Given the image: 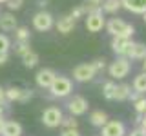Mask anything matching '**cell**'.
Returning a JSON list of instances; mask_svg holds the SVG:
<instances>
[{
	"instance_id": "cell-23",
	"label": "cell",
	"mask_w": 146,
	"mask_h": 136,
	"mask_svg": "<svg viewBox=\"0 0 146 136\" xmlns=\"http://www.w3.org/2000/svg\"><path fill=\"white\" fill-rule=\"evenodd\" d=\"M82 6H84L86 15H90V13H102V6H100V2H95V0H88V2L82 4Z\"/></svg>"
},
{
	"instance_id": "cell-29",
	"label": "cell",
	"mask_w": 146,
	"mask_h": 136,
	"mask_svg": "<svg viewBox=\"0 0 146 136\" xmlns=\"http://www.w3.org/2000/svg\"><path fill=\"white\" fill-rule=\"evenodd\" d=\"M9 47H11V42L6 35H0V53H7Z\"/></svg>"
},
{
	"instance_id": "cell-16",
	"label": "cell",
	"mask_w": 146,
	"mask_h": 136,
	"mask_svg": "<svg viewBox=\"0 0 146 136\" xmlns=\"http://www.w3.org/2000/svg\"><path fill=\"white\" fill-rule=\"evenodd\" d=\"M22 134V125L18 122H13L9 120L4 124V131H2V136H20Z\"/></svg>"
},
{
	"instance_id": "cell-17",
	"label": "cell",
	"mask_w": 146,
	"mask_h": 136,
	"mask_svg": "<svg viewBox=\"0 0 146 136\" xmlns=\"http://www.w3.org/2000/svg\"><path fill=\"white\" fill-rule=\"evenodd\" d=\"M100 6H102V11L108 13V15H113V13H117L119 9L122 7L121 0H102L100 2Z\"/></svg>"
},
{
	"instance_id": "cell-28",
	"label": "cell",
	"mask_w": 146,
	"mask_h": 136,
	"mask_svg": "<svg viewBox=\"0 0 146 136\" xmlns=\"http://www.w3.org/2000/svg\"><path fill=\"white\" fill-rule=\"evenodd\" d=\"M31 51V47H29V44L27 42H17V49H15V53L18 54V56H24L26 53H29Z\"/></svg>"
},
{
	"instance_id": "cell-27",
	"label": "cell",
	"mask_w": 146,
	"mask_h": 136,
	"mask_svg": "<svg viewBox=\"0 0 146 136\" xmlns=\"http://www.w3.org/2000/svg\"><path fill=\"white\" fill-rule=\"evenodd\" d=\"M64 129H77L79 127V122L75 120V116L70 114V116H66V118H62V124H60Z\"/></svg>"
},
{
	"instance_id": "cell-32",
	"label": "cell",
	"mask_w": 146,
	"mask_h": 136,
	"mask_svg": "<svg viewBox=\"0 0 146 136\" xmlns=\"http://www.w3.org/2000/svg\"><path fill=\"white\" fill-rule=\"evenodd\" d=\"M91 63H93V67H95V71H97V73L102 71L104 67H106V60H104V58H97V60H93Z\"/></svg>"
},
{
	"instance_id": "cell-35",
	"label": "cell",
	"mask_w": 146,
	"mask_h": 136,
	"mask_svg": "<svg viewBox=\"0 0 146 136\" xmlns=\"http://www.w3.org/2000/svg\"><path fill=\"white\" fill-rule=\"evenodd\" d=\"M128 136H146V131L143 129V127H139V129H135V131H131Z\"/></svg>"
},
{
	"instance_id": "cell-3",
	"label": "cell",
	"mask_w": 146,
	"mask_h": 136,
	"mask_svg": "<svg viewBox=\"0 0 146 136\" xmlns=\"http://www.w3.org/2000/svg\"><path fill=\"white\" fill-rule=\"evenodd\" d=\"M71 91H73V84L66 76H55L51 87H49V93H51L53 98H66L70 96Z\"/></svg>"
},
{
	"instance_id": "cell-5",
	"label": "cell",
	"mask_w": 146,
	"mask_h": 136,
	"mask_svg": "<svg viewBox=\"0 0 146 136\" xmlns=\"http://www.w3.org/2000/svg\"><path fill=\"white\" fill-rule=\"evenodd\" d=\"M95 75H97V71H95L93 63H80V65H77L75 69H73V80L80 82V84H84V82H90L95 78Z\"/></svg>"
},
{
	"instance_id": "cell-41",
	"label": "cell",
	"mask_w": 146,
	"mask_h": 136,
	"mask_svg": "<svg viewBox=\"0 0 146 136\" xmlns=\"http://www.w3.org/2000/svg\"><path fill=\"white\" fill-rule=\"evenodd\" d=\"M143 20H144V24H146V13H143Z\"/></svg>"
},
{
	"instance_id": "cell-36",
	"label": "cell",
	"mask_w": 146,
	"mask_h": 136,
	"mask_svg": "<svg viewBox=\"0 0 146 136\" xmlns=\"http://www.w3.org/2000/svg\"><path fill=\"white\" fill-rule=\"evenodd\" d=\"M7 58H9V54H7V53H0V65L7 62Z\"/></svg>"
},
{
	"instance_id": "cell-1",
	"label": "cell",
	"mask_w": 146,
	"mask_h": 136,
	"mask_svg": "<svg viewBox=\"0 0 146 136\" xmlns=\"http://www.w3.org/2000/svg\"><path fill=\"white\" fill-rule=\"evenodd\" d=\"M106 31L111 36H126V38H131V35L135 33V27L131 24H126L121 18H111V20L106 22Z\"/></svg>"
},
{
	"instance_id": "cell-40",
	"label": "cell",
	"mask_w": 146,
	"mask_h": 136,
	"mask_svg": "<svg viewBox=\"0 0 146 136\" xmlns=\"http://www.w3.org/2000/svg\"><path fill=\"white\" fill-rule=\"evenodd\" d=\"M4 111H6V107H4V103H0V116H4Z\"/></svg>"
},
{
	"instance_id": "cell-10",
	"label": "cell",
	"mask_w": 146,
	"mask_h": 136,
	"mask_svg": "<svg viewBox=\"0 0 146 136\" xmlns=\"http://www.w3.org/2000/svg\"><path fill=\"white\" fill-rule=\"evenodd\" d=\"M55 76H57V73L53 69H40L35 75V82L40 89H49L51 84H53V80H55Z\"/></svg>"
},
{
	"instance_id": "cell-19",
	"label": "cell",
	"mask_w": 146,
	"mask_h": 136,
	"mask_svg": "<svg viewBox=\"0 0 146 136\" xmlns=\"http://www.w3.org/2000/svg\"><path fill=\"white\" fill-rule=\"evenodd\" d=\"M130 93H131V85L119 84L117 85V91H115V98H113V100H117V102H124V100H128Z\"/></svg>"
},
{
	"instance_id": "cell-31",
	"label": "cell",
	"mask_w": 146,
	"mask_h": 136,
	"mask_svg": "<svg viewBox=\"0 0 146 136\" xmlns=\"http://www.w3.org/2000/svg\"><path fill=\"white\" fill-rule=\"evenodd\" d=\"M7 7L11 9V11H18V9L22 7V4H24V0H7Z\"/></svg>"
},
{
	"instance_id": "cell-21",
	"label": "cell",
	"mask_w": 146,
	"mask_h": 136,
	"mask_svg": "<svg viewBox=\"0 0 146 136\" xmlns=\"http://www.w3.org/2000/svg\"><path fill=\"white\" fill-rule=\"evenodd\" d=\"M115 91H117L115 82H106V84L102 85V96L106 100H113L115 98Z\"/></svg>"
},
{
	"instance_id": "cell-20",
	"label": "cell",
	"mask_w": 146,
	"mask_h": 136,
	"mask_svg": "<svg viewBox=\"0 0 146 136\" xmlns=\"http://www.w3.org/2000/svg\"><path fill=\"white\" fill-rule=\"evenodd\" d=\"M135 91H139V93H146V71L141 73V75H137L133 78V85H131Z\"/></svg>"
},
{
	"instance_id": "cell-24",
	"label": "cell",
	"mask_w": 146,
	"mask_h": 136,
	"mask_svg": "<svg viewBox=\"0 0 146 136\" xmlns=\"http://www.w3.org/2000/svg\"><path fill=\"white\" fill-rule=\"evenodd\" d=\"M15 38H17V42H29V29L27 27H17Z\"/></svg>"
},
{
	"instance_id": "cell-8",
	"label": "cell",
	"mask_w": 146,
	"mask_h": 136,
	"mask_svg": "<svg viewBox=\"0 0 146 136\" xmlns=\"http://www.w3.org/2000/svg\"><path fill=\"white\" fill-rule=\"evenodd\" d=\"M102 133H100V136H124L126 134V127L122 122L119 120H111V122H106L102 127Z\"/></svg>"
},
{
	"instance_id": "cell-2",
	"label": "cell",
	"mask_w": 146,
	"mask_h": 136,
	"mask_svg": "<svg viewBox=\"0 0 146 136\" xmlns=\"http://www.w3.org/2000/svg\"><path fill=\"white\" fill-rule=\"evenodd\" d=\"M131 69V63H130V58L128 56H119L115 62L110 63L108 67V73L113 80H122L124 76H128V73Z\"/></svg>"
},
{
	"instance_id": "cell-38",
	"label": "cell",
	"mask_w": 146,
	"mask_h": 136,
	"mask_svg": "<svg viewBox=\"0 0 146 136\" xmlns=\"http://www.w3.org/2000/svg\"><path fill=\"white\" fill-rule=\"evenodd\" d=\"M141 127H143V129L146 131V112L143 114V120H141Z\"/></svg>"
},
{
	"instance_id": "cell-42",
	"label": "cell",
	"mask_w": 146,
	"mask_h": 136,
	"mask_svg": "<svg viewBox=\"0 0 146 136\" xmlns=\"http://www.w3.org/2000/svg\"><path fill=\"white\" fill-rule=\"evenodd\" d=\"M143 67H144V71H146V58H144V63H143Z\"/></svg>"
},
{
	"instance_id": "cell-6",
	"label": "cell",
	"mask_w": 146,
	"mask_h": 136,
	"mask_svg": "<svg viewBox=\"0 0 146 136\" xmlns=\"http://www.w3.org/2000/svg\"><path fill=\"white\" fill-rule=\"evenodd\" d=\"M33 27H35L36 31H40V33L49 31L53 27V16L49 15L48 11H38L33 16Z\"/></svg>"
},
{
	"instance_id": "cell-11",
	"label": "cell",
	"mask_w": 146,
	"mask_h": 136,
	"mask_svg": "<svg viewBox=\"0 0 146 136\" xmlns=\"http://www.w3.org/2000/svg\"><path fill=\"white\" fill-rule=\"evenodd\" d=\"M102 27H106L102 13H90L86 16V29L90 33H99V31H102Z\"/></svg>"
},
{
	"instance_id": "cell-7",
	"label": "cell",
	"mask_w": 146,
	"mask_h": 136,
	"mask_svg": "<svg viewBox=\"0 0 146 136\" xmlns=\"http://www.w3.org/2000/svg\"><path fill=\"white\" fill-rule=\"evenodd\" d=\"M131 44H133V40L131 38H126V36H113L111 38V51L119 54V56H126L128 51H130Z\"/></svg>"
},
{
	"instance_id": "cell-22",
	"label": "cell",
	"mask_w": 146,
	"mask_h": 136,
	"mask_svg": "<svg viewBox=\"0 0 146 136\" xmlns=\"http://www.w3.org/2000/svg\"><path fill=\"white\" fill-rule=\"evenodd\" d=\"M22 62H24V65L27 69H31V67H35L36 63H38V54L35 51H29V53H26L24 56H22Z\"/></svg>"
},
{
	"instance_id": "cell-4",
	"label": "cell",
	"mask_w": 146,
	"mask_h": 136,
	"mask_svg": "<svg viewBox=\"0 0 146 136\" xmlns=\"http://www.w3.org/2000/svg\"><path fill=\"white\" fill-rule=\"evenodd\" d=\"M62 111L58 107H48L42 112V124L48 127V129H57L58 125L62 124Z\"/></svg>"
},
{
	"instance_id": "cell-30",
	"label": "cell",
	"mask_w": 146,
	"mask_h": 136,
	"mask_svg": "<svg viewBox=\"0 0 146 136\" xmlns=\"http://www.w3.org/2000/svg\"><path fill=\"white\" fill-rule=\"evenodd\" d=\"M31 98H33V91H31V89H22L18 102H20V103H26V102H29Z\"/></svg>"
},
{
	"instance_id": "cell-13",
	"label": "cell",
	"mask_w": 146,
	"mask_h": 136,
	"mask_svg": "<svg viewBox=\"0 0 146 136\" xmlns=\"http://www.w3.org/2000/svg\"><path fill=\"white\" fill-rule=\"evenodd\" d=\"M126 56L130 58V60H144V58H146V44L133 42Z\"/></svg>"
},
{
	"instance_id": "cell-39",
	"label": "cell",
	"mask_w": 146,
	"mask_h": 136,
	"mask_svg": "<svg viewBox=\"0 0 146 136\" xmlns=\"http://www.w3.org/2000/svg\"><path fill=\"white\" fill-rule=\"evenodd\" d=\"M4 124H6V120H4V116H0V134L4 131Z\"/></svg>"
},
{
	"instance_id": "cell-37",
	"label": "cell",
	"mask_w": 146,
	"mask_h": 136,
	"mask_svg": "<svg viewBox=\"0 0 146 136\" xmlns=\"http://www.w3.org/2000/svg\"><path fill=\"white\" fill-rule=\"evenodd\" d=\"M0 103H6V89L0 87Z\"/></svg>"
},
{
	"instance_id": "cell-15",
	"label": "cell",
	"mask_w": 146,
	"mask_h": 136,
	"mask_svg": "<svg viewBox=\"0 0 146 136\" xmlns=\"http://www.w3.org/2000/svg\"><path fill=\"white\" fill-rule=\"evenodd\" d=\"M73 27H75V18H73L71 15H66L62 18H58L57 22V31L62 35H70L73 31Z\"/></svg>"
},
{
	"instance_id": "cell-33",
	"label": "cell",
	"mask_w": 146,
	"mask_h": 136,
	"mask_svg": "<svg viewBox=\"0 0 146 136\" xmlns=\"http://www.w3.org/2000/svg\"><path fill=\"white\" fill-rule=\"evenodd\" d=\"M70 15H71L73 18H75V20H77V18H80L82 15H86V11H84V6H79V7H75V9H73V11L70 13Z\"/></svg>"
},
{
	"instance_id": "cell-18",
	"label": "cell",
	"mask_w": 146,
	"mask_h": 136,
	"mask_svg": "<svg viewBox=\"0 0 146 136\" xmlns=\"http://www.w3.org/2000/svg\"><path fill=\"white\" fill-rule=\"evenodd\" d=\"M90 122H91V125H95V127H102L108 122V114L104 111H93L90 114Z\"/></svg>"
},
{
	"instance_id": "cell-25",
	"label": "cell",
	"mask_w": 146,
	"mask_h": 136,
	"mask_svg": "<svg viewBox=\"0 0 146 136\" xmlns=\"http://www.w3.org/2000/svg\"><path fill=\"white\" fill-rule=\"evenodd\" d=\"M20 93H22L20 87H9V89H6V100L7 102H18Z\"/></svg>"
},
{
	"instance_id": "cell-43",
	"label": "cell",
	"mask_w": 146,
	"mask_h": 136,
	"mask_svg": "<svg viewBox=\"0 0 146 136\" xmlns=\"http://www.w3.org/2000/svg\"><path fill=\"white\" fill-rule=\"evenodd\" d=\"M7 2V0H0V4H6Z\"/></svg>"
},
{
	"instance_id": "cell-26",
	"label": "cell",
	"mask_w": 146,
	"mask_h": 136,
	"mask_svg": "<svg viewBox=\"0 0 146 136\" xmlns=\"http://www.w3.org/2000/svg\"><path fill=\"white\" fill-rule=\"evenodd\" d=\"M133 109H135L137 114H144V112H146V96H144V94L139 100L133 102Z\"/></svg>"
},
{
	"instance_id": "cell-14",
	"label": "cell",
	"mask_w": 146,
	"mask_h": 136,
	"mask_svg": "<svg viewBox=\"0 0 146 136\" xmlns=\"http://www.w3.org/2000/svg\"><path fill=\"white\" fill-rule=\"evenodd\" d=\"M17 27V18L13 13H0V29L7 33V31H15Z\"/></svg>"
},
{
	"instance_id": "cell-34",
	"label": "cell",
	"mask_w": 146,
	"mask_h": 136,
	"mask_svg": "<svg viewBox=\"0 0 146 136\" xmlns=\"http://www.w3.org/2000/svg\"><path fill=\"white\" fill-rule=\"evenodd\" d=\"M60 136H80V133L77 129H64L60 133Z\"/></svg>"
},
{
	"instance_id": "cell-12",
	"label": "cell",
	"mask_w": 146,
	"mask_h": 136,
	"mask_svg": "<svg viewBox=\"0 0 146 136\" xmlns=\"http://www.w3.org/2000/svg\"><path fill=\"white\" fill-rule=\"evenodd\" d=\"M121 4L126 11L135 13V15L146 13V0H121Z\"/></svg>"
},
{
	"instance_id": "cell-9",
	"label": "cell",
	"mask_w": 146,
	"mask_h": 136,
	"mask_svg": "<svg viewBox=\"0 0 146 136\" xmlns=\"http://www.w3.org/2000/svg\"><path fill=\"white\" fill-rule=\"evenodd\" d=\"M88 100L84 96H73L70 102H68V111L73 116H82L86 111H88Z\"/></svg>"
},
{
	"instance_id": "cell-44",
	"label": "cell",
	"mask_w": 146,
	"mask_h": 136,
	"mask_svg": "<svg viewBox=\"0 0 146 136\" xmlns=\"http://www.w3.org/2000/svg\"><path fill=\"white\" fill-rule=\"evenodd\" d=\"M95 2H102V0H95Z\"/></svg>"
}]
</instances>
